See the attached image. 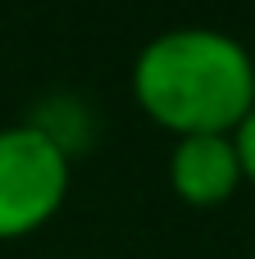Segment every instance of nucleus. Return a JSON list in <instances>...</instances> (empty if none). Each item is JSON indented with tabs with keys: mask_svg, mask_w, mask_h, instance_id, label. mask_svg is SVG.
I'll return each mask as SVG.
<instances>
[{
	"mask_svg": "<svg viewBox=\"0 0 255 259\" xmlns=\"http://www.w3.org/2000/svg\"><path fill=\"white\" fill-rule=\"evenodd\" d=\"M251 259H255V250H251Z\"/></svg>",
	"mask_w": 255,
	"mask_h": 259,
	"instance_id": "6",
	"label": "nucleus"
},
{
	"mask_svg": "<svg viewBox=\"0 0 255 259\" xmlns=\"http://www.w3.org/2000/svg\"><path fill=\"white\" fill-rule=\"evenodd\" d=\"M128 91L169 137L233 132L255 105V55L210 23L164 27L132 55Z\"/></svg>",
	"mask_w": 255,
	"mask_h": 259,
	"instance_id": "1",
	"label": "nucleus"
},
{
	"mask_svg": "<svg viewBox=\"0 0 255 259\" xmlns=\"http://www.w3.org/2000/svg\"><path fill=\"white\" fill-rule=\"evenodd\" d=\"M27 123H32L37 132H46L68 159H78V155H87V150L96 146V109H91L82 96H73V91L46 96V100L32 109Z\"/></svg>",
	"mask_w": 255,
	"mask_h": 259,
	"instance_id": "4",
	"label": "nucleus"
},
{
	"mask_svg": "<svg viewBox=\"0 0 255 259\" xmlns=\"http://www.w3.org/2000/svg\"><path fill=\"white\" fill-rule=\"evenodd\" d=\"M169 191L192 209H219L242 187V159L233 146V132H205V137H173L164 159Z\"/></svg>",
	"mask_w": 255,
	"mask_h": 259,
	"instance_id": "3",
	"label": "nucleus"
},
{
	"mask_svg": "<svg viewBox=\"0 0 255 259\" xmlns=\"http://www.w3.org/2000/svg\"><path fill=\"white\" fill-rule=\"evenodd\" d=\"M73 191V159L27 118L0 127V246L55 223Z\"/></svg>",
	"mask_w": 255,
	"mask_h": 259,
	"instance_id": "2",
	"label": "nucleus"
},
{
	"mask_svg": "<svg viewBox=\"0 0 255 259\" xmlns=\"http://www.w3.org/2000/svg\"><path fill=\"white\" fill-rule=\"evenodd\" d=\"M233 146H237V159H242V182L255 187V105H251V114L233 127Z\"/></svg>",
	"mask_w": 255,
	"mask_h": 259,
	"instance_id": "5",
	"label": "nucleus"
}]
</instances>
